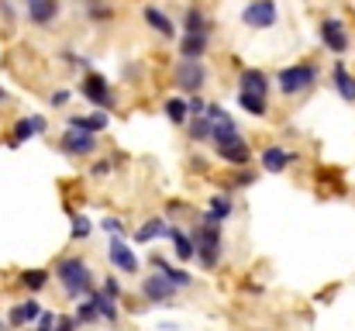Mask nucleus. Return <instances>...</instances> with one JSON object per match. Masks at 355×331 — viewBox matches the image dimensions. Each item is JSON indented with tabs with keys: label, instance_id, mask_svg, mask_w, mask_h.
I'll list each match as a JSON object with an SVG mask.
<instances>
[{
	"label": "nucleus",
	"instance_id": "obj_1",
	"mask_svg": "<svg viewBox=\"0 0 355 331\" xmlns=\"http://www.w3.org/2000/svg\"><path fill=\"white\" fill-rule=\"evenodd\" d=\"M55 280L62 283L66 297H73V300L94 294V276H90V269H87L83 259H62V262L55 266Z\"/></svg>",
	"mask_w": 355,
	"mask_h": 331
},
{
	"label": "nucleus",
	"instance_id": "obj_2",
	"mask_svg": "<svg viewBox=\"0 0 355 331\" xmlns=\"http://www.w3.org/2000/svg\"><path fill=\"white\" fill-rule=\"evenodd\" d=\"M318 83V66L311 62H297V66H286L279 76H276V87L283 97H297V94H307L311 87Z\"/></svg>",
	"mask_w": 355,
	"mask_h": 331
},
{
	"label": "nucleus",
	"instance_id": "obj_3",
	"mask_svg": "<svg viewBox=\"0 0 355 331\" xmlns=\"http://www.w3.org/2000/svg\"><path fill=\"white\" fill-rule=\"evenodd\" d=\"M190 238H193V245H197V255H200L204 269H214L218 259H221V238H218V228H204V224H200Z\"/></svg>",
	"mask_w": 355,
	"mask_h": 331
},
{
	"label": "nucleus",
	"instance_id": "obj_4",
	"mask_svg": "<svg viewBox=\"0 0 355 331\" xmlns=\"http://www.w3.org/2000/svg\"><path fill=\"white\" fill-rule=\"evenodd\" d=\"M276 17H279L276 0H248V7L241 10V21H245L248 28H255V31L272 28V24H276Z\"/></svg>",
	"mask_w": 355,
	"mask_h": 331
},
{
	"label": "nucleus",
	"instance_id": "obj_5",
	"mask_svg": "<svg viewBox=\"0 0 355 331\" xmlns=\"http://www.w3.org/2000/svg\"><path fill=\"white\" fill-rule=\"evenodd\" d=\"M318 35H321L324 49H328V52H335V56H345V52H349V45H352V38H349V31H345V24H342L338 17H324Z\"/></svg>",
	"mask_w": 355,
	"mask_h": 331
},
{
	"label": "nucleus",
	"instance_id": "obj_6",
	"mask_svg": "<svg viewBox=\"0 0 355 331\" xmlns=\"http://www.w3.org/2000/svg\"><path fill=\"white\" fill-rule=\"evenodd\" d=\"M80 94H83L94 108H101V110L114 108V90H111V83L101 80V76H87V80L80 83Z\"/></svg>",
	"mask_w": 355,
	"mask_h": 331
},
{
	"label": "nucleus",
	"instance_id": "obj_7",
	"mask_svg": "<svg viewBox=\"0 0 355 331\" xmlns=\"http://www.w3.org/2000/svg\"><path fill=\"white\" fill-rule=\"evenodd\" d=\"M207 83V69H204V62H180L176 66V87L180 90H187V94H197L200 87Z\"/></svg>",
	"mask_w": 355,
	"mask_h": 331
},
{
	"label": "nucleus",
	"instance_id": "obj_8",
	"mask_svg": "<svg viewBox=\"0 0 355 331\" xmlns=\"http://www.w3.org/2000/svg\"><path fill=\"white\" fill-rule=\"evenodd\" d=\"M62 152H69V155H90V152H97V135L80 131V128H66Z\"/></svg>",
	"mask_w": 355,
	"mask_h": 331
},
{
	"label": "nucleus",
	"instance_id": "obj_9",
	"mask_svg": "<svg viewBox=\"0 0 355 331\" xmlns=\"http://www.w3.org/2000/svg\"><path fill=\"white\" fill-rule=\"evenodd\" d=\"M141 294H145V300H148V304H169V300H173V294H176V287H173L166 276H145Z\"/></svg>",
	"mask_w": 355,
	"mask_h": 331
},
{
	"label": "nucleus",
	"instance_id": "obj_10",
	"mask_svg": "<svg viewBox=\"0 0 355 331\" xmlns=\"http://www.w3.org/2000/svg\"><path fill=\"white\" fill-rule=\"evenodd\" d=\"M238 94H252V97H262V101H266V94H269V76L259 73V69H241V76H238Z\"/></svg>",
	"mask_w": 355,
	"mask_h": 331
},
{
	"label": "nucleus",
	"instance_id": "obj_11",
	"mask_svg": "<svg viewBox=\"0 0 355 331\" xmlns=\"http://www.w3.org/2000/svg\"><path fill=\"white\" fill-rule=\"evenodd\" d=\"M107 255H111V262L118 266L121 273H128V276H131V273H138V259H135V252H131V248H128L121 238H114V241H111Z\"/></svg>",
	"mask_w": 355,
	"mask_h": 331
},
{
	"label": "nucleus",
	"instance_id": "obj_12",
	"mask_svg": "<svg viewBox=\"0 0 355 331\" xmlns=\"http://www.w3.org/2000/svg\"><path fill=\"white\" fill-rule=\"evenodd\" d=\"M207 45H211V35H183L180 52H183L187 62H200V56L207 52Z\"/></svg>",
	"mask_w": 355,
	"mask_h": 331
},
{
	"label": "nucleus",
	"instance_id": "obj_13",
	"mask_svg": "<svg viewBox=\"0 0 355 331\" xmlns=\"http://www.w3.org/2000/svg\"><path fill=\"white\" fill-rule=\"evenodd\" d=\"M59 14V0H28V17L35 24H52Z\"/></svg>",
	"mask_w": 355,
	"mask_h": 331
},
{
	"label": "nucleus",
	"instance_id": "obj_14",
	"mask_svg": "<svg viewBox=\"0 0 355 331\" xmlns=\"http://www.w3.org/2000/svg\"><path fill=\"white\" fill-rule=\"evenodd\" d=\"M290 162H293V152H286V148H279V145H269V148L262 152V166H266L269 173H283Z\"/></svg>",
	"mask_w": 355,
	"mask_h": 331
},
{
	"label": "nucleus",
	"instance_id": "obj_15",
	"mask_svg": "<svg viewBox=\"0 0 355 331\" xmlns=\"http://www.w3.org/2000/svg\"><path fill=\"white\" fill-rule=\"evenodd\" d=\"M145 24L152 28V31H159L162 38H176V28H173V21L159 10V7H145Z\"/></svg>",
	"mask_w": 355,
	"mask_h": 331
},
{
	"label": "nucleus",
	"instance_id": "obj_16",
	"mask_svg": "<svg viewBox=\"0 0 355 331\" xmlns=\"http://www.w3.org/2000/svg\"><path fill=\"white\" fill-rule=\"evenodd\" d=\"M38 314H42V304H38V300H24V304H17V307L7 314V321H10L14 328H21V325H28V321H38Z\"/></svg>",
	"mask_w": 355,
	"mask_h": 331
},
{
	"label": "nucleus",
	"instance_id": "obj_17",
	"mask_svg": "<svg viewBox=\"0 0 355 331\" xmlns=\"http://www.w3.org/2000/svg\"><path fill=\"white\" fill-rule=\"evenodd\" d=\"M211 142H214V148H221V145H232V142H241V135H238L235 121H221V124H211Z\"/></svg>",
	"mask_w": 355,
	"mask_h": 331
},
{
	"label": "nucleus",
	"instance_id": "obj_18",
	"mask_svg": "<svg viewBox=\"0 0 355 331\" xmlns=\"http://www.w3.org/2000/svg\"><path fill=\"white\" fill-rule=\"evenodd\" d=\"M183 28H187V35H211V24H207V17H204L200 7H187Z\"/></svg>",
	"mask_w": 355,
	"mask_h": 331
},
{
	"label": "nucleus",
	"instance_id": "obj_19",
	"mask_svg": "<svg viewBox=\"0 0 355 331\" xmlns=\"http://www.w3.org/2000/svg\"><path fill=\"white\" fill-rule=\"evenodd\" d=\"M218 155H221V159H228L232 166H248V159H252V152H248V145H245V142L221 145V148H218Z\"/></svg>",
	"mask_w": 355,
	"mask_h": 331
},
{
	"label": "nucleus",
	"instance_id": "obj_20",
	"mask_svg": "<svg viewBox=\"0 0 355 331\" xmlns=\"http://www.w3.org/2000/svg\"><path fill=\"white\" fill-rule=\"evenodd\" d=\"M162 235H169V224H166L162 218H148L138 231H135L138 241H155V238H162Z\"/></svg>",
	"mask_w": 355,
	"mask_h": 331
},
{
	"label": "nucleus",
	"instance_id": "obj_21",
	"mask_svg": "<svg viewBox=\"0 0 355 331\" xmlns=\"http://www.w3.org/2000/svg\"><path fill=\"white\" fill-rule=\"evenodd\" d=\"M69 128H80V131L97 135V131H104V128H107V114H104V110H97V114H90V117H69Z\"/></svg>",
	"mask_w": 355,
	"mask_h": 331
},
{
	"label": "nucleus",
	"instance_id": "obj_22",
	"mask_svg": "<svg viewBox=\"0 0 355 331\" xmlns=\"http://www.w3.org/2000/svg\"><path fill=\"white\" fill-rule=\"evenodd\" d=\"M335 87H338L342 101H355V80L349 76L345 62H335Z\"/></svg>",
	"mask_w": 355,
	"mask_h": 331
},
{
	"label": "nucleus",
	"instance_id": "obj_23",
	"mask_svg": "<svg viewBox=\"0 0 355 331\" xmlns=\"http://www.w3.org/2000/svg\"><path fill=\"white\" fill-rule=\"evenodd\" d=\"M169 235H173V241H176V259H193L197 255V245H193V238L190 235H183L180 228H169Z\"/></svg>",
	"mask_w": 355,
	"mask_h": 331
},
{
	"label": "nucleus",
	"instance_id": "obj_24",
	"mask_svg": "<svg viewBox=\"0 0 355 331\" xmlns=\"http://www.w3.org/2000/svg\"><path fill=\"white\" fill-rule=\"evenodd\" d=\"M21 283H24L31 294H38V290L49 287V273H45V269H28V273H21Z\"/></svg>",
	"mask_w": 355,
	"mask_h": 331
},
{
	"label": "nucleus",
	"instance_id": "obj_25",
	"mask_svg": "<svg viewBox=\"0 0 355 331\" xmlns=\"http://www.w3.org/2000/svg\"><path fill=\"white\" fill-rule=\"evenodd\" d=\"M166 117L173 121V124H187V101H180V97H173V101H166Z\"/></svg>",
	"mask_w": 355,
	"mask_h": 331
},
{
	"label": "nucleus",
	"instance_id": "obj_26",
	"mask_svg": "<svg viewBox=\"0 0 355 331\" xmlns=\"http://www.w3.org/2000/svg\"><path fill=\"white\" fill-rule=\"evenodd\" d=\"M190 138L193 142H211V121L207 117H190Z\"/></svg>",
	"mask_w": 355,
	"mask_h": 331
},
{
	"label": "nucleus",
	"instance_id": "obj_27",
	"mask_svg": "<svg viewBox=\"0 0 355 331\" xmlns=\"http://www.w3.org/2000/svg\"><path fill=\"white\" fill-rule=\"evenodd\" d=\"M90 300L97 304V314H101V318H107V321H114V318H118V307H114V300H111L107 294H94Z\"/></svg>",
	"mask_w": 355,
	"mask_h": 331
},
{
	"label": "nucleus",
	"instance_id": "obj_28",
	"mask_svg": "<svg viewBox=\"0 0 355 331\" xmlns=\"http://www.w3.org/2000/svg\"><path fill=\"white\" fill-rule=\"evenodd\" d=\"M238 104H241V110H248L252 117H262V114H266V101H262V97H252V94H238Z\"/></svg>",
	"mask_w": 355,
	"mask_h": 331
},
{
	"label": "nucleus",
	"instance_id": "obj_29",
	"mask_svg": "<svg viewBox=\"0 0 355 331\" xmlns=\"http://www.w3.org/2000/svg\"><path fill=\"white\" fill-rule=\"evenodd\" d=\"M35 135V124H31V117H21L17 124H14V135H10V145H21V142H28Z\"/></svg>",
	"mask_w": 355,
	"mask_h": 331
},
{
	"label": "nucleus",
	"instance_id": "obj_30",
	"mask_svg": "<svg viewBox=\"0 0 355 331\" xmlns=\"http://www.w3.org/2000/svg\"><path fill=\"white\" fill-rule=\"evenodd\" d=\"M214 221H225L232 214V201L228 197H211V211H207Z\"/></svg>",
	"mask_w": 355,
	"mask_h": 331
},
{
	"label": "nucleus",
	"instance_id": "obj_31",
	"mask_svg": "<svg viewBox=\"0 0 355 331\" xmlns=\"http://www.w3.org/2000/svg\"><path fill=\"white\" fill-rule=\"evenodd\" d=\"M162 276H166V280H169V283H173L176 290H180V287H190V283H193V280H190V273H183V269H169V266L162 269Z\"/></svg>",
	"mask_w": 355,
	"mask_h": 331
},
{
	"label": "nucleus",
	"instance_id": "obj_32",
	"mask_svg": "<svg viewBox=\"0 0 355 331\" xmlns=\"http://www.w3.org/2000/svg\"><path fill=\"white\" fill-rule=\"evenodd\" d=\"M101 314H97V304L94 300H87V304H80V311H76V321L80 325H90V321H97Z\"/></svg>",
	"mask_w": 355,
	"mask_h": 331
},
{
	"label": "nucleus",
	"instance_id": "obj_33",
	"mask_svg": "<svg viewBox=\"0 0 355 331\" xmlns=\"http://www.w3.org/2000/svg\"><path fill=\"white\" fill-rule=\"evenodd\" d=\"M90 235V221L83 218V214H76L73 218V238H87Z\"/></svg>",
	"mask_w": 355,
	"mask_h": 331
},
{
	"label": "nucleus",
	"instance_id": "obj_34",
	"mask_svg": "<svg viewBox=\"0 0 355 331\" xmlns=\"http://www.w3.org/2000/svg\"><path fill=\"white\" fill-rule=\"evenodd\" d=\"M55 321H59V318H55L52 311H42V314H38V328L35 331H55Z\"/></svg>",
	"mask_w": 355,
	"mask_h": 331
},
{
	"label": "nucleus",
	"instance_id": "obj_35",
	"mask_svg": "<svg viewBox=\"0 0 355 331\" xmlns=\"http://www.w3.org/2000/svg\"><path fill=\"white\" fill-rule=\"evenodd\" d=\"M76 328H80L76 318H59V321H55V331H76Z\"/></svg>",
	"mask_w": 355,
	"mask_h": 331
},
{
	"label": "nucleus",
	"instance_id": "obj_36",
	"mask_svg": "<svg viewBox=\"0 0 355 331\" xmlns=\"http://www.w3.org/2000/svg\"><path fill=\"white\" fill-rule=\"evenodd\" d=\"M90 17H97V21L104 17V21H107V17H111V7H101V3H90Z\"/></svg>",
	"mask_w": 355,
	"mask_h": 331
},
{
	"label": "nucleus",
	"instance_id": "obj_37",
	"mask_svg": "<svg viewBox=\"0 0 355 331\" xmlns=\"http://www.w3.org/2000/svg\"><path fill=\"white\" fill-rule=\"evenodd\" d=\"M90 173H94V176H107V173H111V162H107V159H104V162H94Z\"/></svg>",
	"mask_w": 355,
	"mask_h": 331
},
{
	"label": "nucleus",
	"instance_id": "obj_38",
	"mask_svg": "<svg viewBox=\"0 0 355 331\" xmlns=\"http://www.w3.org/2000/svg\"><path fill=\"white\" fill-rule=\"evenodd\" d=\"M104 290H107V297H111V300H114V297H118V294H121L118 280H104Z\"/></svg>",
	"mask_w": 355,
	"mask_h": 331
},
{
	"label": "nucleus",
	"instance_id": "obj_39",
	"mask_svg": "<svg viewBox=\"0 0 355 331\" xmlns=\"http://www.w3.org/2000/svg\"><path fill=\"white\" fill-rule=\"evenodd\" d=\"M104 228H107V231H114V235H121V231H124V224H121L118 218H104Z\"/></svg>",
	"mask_w": 355,
	"mask_h": 331
},
{
	"label": "nucleus",
	"instance_id": "obj_40",
	"mask_svg": "<svg viewBox=\"0 0 355 331\" xmlns=\"http://www.w3.org/2000/svg\"><path fill=\"white\" fill-rule=\"evenodd\" d=\"M66 101H69V94H66V90H55V94H52V108H62Z\"/></svg>",
	"mask_w": 355,
	"mask_h": 331
},
{
	"label": "nucleus",
	"instance_id": "obj_41",
	"mask_svg": "<svg viewBox=\"0 0 355 331\" xmlns=\"http://www.w3.org/2000/svg\"><path fill=\"white\" fill-rule=\"evenodd\" d=\"M31 124H35V135H42V131H45V117H31Z\"/></svg>",
	"mask_w": 355,
	"mask_h": 331
},
{
	"label": "nucleus",
	"instance_id": "obj_42",
	"mask_svg": "<svg viewBox=\"0 0 355 331\" xmlns=\"http://www.w3.org/2000/svg\"><path fill=\"white\" fill-rule=\"evenodd\" d=\"M3 101H7V94H3V90H0V104H3Z\"/></svg>",
	"mask_w": 355,
	"mask_h": 331
},
{
	"label": "nucleus",
	"instance_id": "obj_43",
	"mask_svg": "<svg viewBox=\"0 0 355 331\" xmlns=\"http://www.w3.org/2000/svg\"><path fill=\"white\" fill-rule=\"evenodd\" d=\"M0 331H3V321H0Z\"/></svg>",
	"mask_w": 355,
	"mask_h": 331
}]
</instances>
